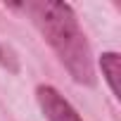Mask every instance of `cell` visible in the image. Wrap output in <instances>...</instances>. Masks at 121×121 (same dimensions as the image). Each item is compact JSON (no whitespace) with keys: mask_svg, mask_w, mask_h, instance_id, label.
Returning <instances> with one entry per match:
<instances>
[{"mask_svg":"<svg viewBox=\"0 0 121 121\" xmlns=\"http://www.w3.org/2000/svg\"><path fill=\"white\" fill-rule=\"evenodd\" d=\"M0 62H3V64L7 62V59H5V52H3V48H0Z\"/></svg>","mask_w":121,"mask_h":121,"instance_id":"obj_4","label":"cell"},{"mask_svg":"<svg viewBox=\"0 0 121 121\" xmlns=\"http://www.w3.org/2000/svg\"><path fill=\"white\" fill-rule=\"evenodd\" d=\"M22 7L31 14L33 24L38 26L43 38L50 43V48L57 52L59 62L67 67L74 81L83 86H93L95 83L93 55L74 10L67 3H57V0L26 3Z\"/></svg>","mask_w":121,"mask_h":121,"instance_id":"obj_1","label":"cell"},{"mask_svg":"<svg viewBox=\"0 0 121 121\" xmlns=\"http://www.w3.org/2000/svg\"><path fill=\"white\" fill-rule=\"evenodd\" d=\"M100 67H102V74H104V81L109 83L114 97H119V74H121V57L116 52H104L100 57Z\"/></svg>","mask_w":121,"mask_h":121,"instance_id":"obj_3","label":"cell"},{"mask_svg":"<svg viewBox=\"0 0 121 121\" xmlns=\"http://www.w3.org/2000/svg\"><path fill=\"white\" fill-rule=\"evenodd\" d=\"M36 97L48 121H83L81 114L71 107V102L64 100L52 86H38Z\"/></svg>","mask_w":121,"mask_h":121,"instance_id":"obj_2","label":"cell"}]
</instances>
